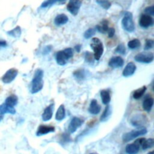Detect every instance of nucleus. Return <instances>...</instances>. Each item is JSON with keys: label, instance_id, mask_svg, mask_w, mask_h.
<instances>
[{"label": "nucleus", "instance_id": "obj_12", "mask_svg": "<svg viewBox=\"0 0 154 154\" xmlns=\"http://www.w3.org/2000/svg\"><path fill=\"white\" fill-rule=\"evenodd\" d=\"M54 103H51L49 106H48L43 111V112L42 115V120L44 122H47L50 120L53 115L54 112Z\"/></svg>", "mask_w": 154, "mask_h": 154}, {"label": "nucleus", "instance_id": "obj_21", "mask_svg": "<svg viewBox=\"0 0 154 154\" xmlns=\"http://www.w3.org/2000/svg\"><path fill=\"white\" fill-rule=\"evenodd\" d=\"M102 102L104 105H108L111 100V96L109 92L106 90H103L100 93Z\"/></svg>", "mask_w": 154, "mask_h": 154}, {"label": "nucleus", "instance_id": "obj_10", "mask_svg": "<svg viewBox=\"0 0 154 154\" xmlns=\"http://www.w3.org/2000/svg\"><path fill=\"white\" fill-rule=\"evenodd\" d=\"M139 24L144 28H149L153 24V18L148 14H142L139 20Z\"/></svg>", "mask_w": 154, "mask_h": 154}, {"label": "nucleus", "instance_id": "obj_33", "mask_svg": "<svg viewBox=\"0 0 154 154\" xmlns=\"http://www.w3.org/2000/svg\"><path fill=\"white\" fill-rule=\"evenodd\" d=\"M95 29L93 28H89L88 29L87 31H85V32H84V36L85 38H90L91 37H92L94 34H95Z\"/></svg>", "mask_w": 154, "mask_h": 154}, {"label": "nucleus", "instance_id": "obj_5", "mask_svg": "<svg viewBox=\"0 0 154 154\" xmlns=\"http://www.w3.org/2000/svg\"><path fill=\"white\" fill-rule=\"evenodd\" d=\"M122 26L126 31L131 32L135 29V25L133 20L132 14L130 12H126L122 20Z\"/></svg>", "mask_w": 154, "mask_h": 154}, {"label": "nucleus", "instance_id": "obj_20", "mask_svg": "<svg viewBox=\"0 0 154 154\" xmlns=\"http://www.w3.org/2000/svg\"><path fill=\"white\" fill-rule=\"evenodd\" d=\"M67 22H68V17L64 14H60L57 15L54 19L55 24L58 26L64 25Z\"/></svg>", "mask_w": 154, "mask_h": 154}, {"label": "nucleus", "instance_id": "obj_6", "mask_svg": "<svg viewBox=\"0 0 154 154\" xmlns=\"http://www.w3.org/2000/svg\"><path fill=\"white\" fill-rule=\"evenodd\" d=\"M136 61L142 63H150L153 60V54L149 52H143L137 55L134 57Z\"/></svg>", "mask_w": 154, "mask_h": 154}, {"label": "nucleus", "instance_id": "obj_13", "mask_svg": "<svg viewBox=\"0 0 154 154\" xmlns=\"http://www.w3.org/2000/svg\"><path fill=\"white\" fill-rule=\"evenodd\" d=\"M124 61L119 56L112 57L108 63V65L109 67L112 68H119L123 66Z\"/></svg>", "mask_w": 154, "mask_h": 154}, {"label": "nucleus", "instance_id": "obj_41", "mask_svg": "<svg viewBox=\"0 0 154 154\" xmlns=\"http://www.w3.org/2000/svg\"><path fill=\"white\" fill-rule=\"evenodd\" d=\"M147 154H154V152L153 151H151V152H149Z\"/></svg>", "mask_w": 154, "mask_h": 154}, {"label": "nucleus", "instance_id": "obj_3", "mask_svg": "<svg viewBox=\"0 0 154 154\" xmlns=\"http://www.w3.org/2000/svg\"><path fill=\"white\" fill-rule=\"evenodd\" d=\"M147 132V131L145 128L144 127L139 128V129H138L132 130L131 131H129L124 134L122 136V140L123 142L127 143L130 141H132V140L140 136L145 135Z\"/></svg>", "mask_w": 154, "mask_h": 154}, {"label": "nucleus", "instance_id": "obj_30", "mask_svg": "<svg viewBox=\"0 0 154 154\" xmlns=\"http://www.w3.org/2000/svg\"><path fill=\"white\" fill-rule=\"evenodd\" d=\"M8 35L13 37H19L21 34V30L19 26H17L13 29L8 32Z\"/></svg>", "mask_w": 154, "mask_h": 154}, {"label": "nucleus", "instance_id": "obj_19", "mask_svg": "<svg viewBox=\"0 0 154 154\" xmlns=\"http://www.w3.org/2000/svg\"><path fill=\"white\" fill-rule=\"evenodd\" d=\"M143 123H144V117L143 116V115H138L137 116L134 117L131 119L132 125L136 127L143 128L141 127V126Z\"/></svg>", "mask_w": 154, "mask_h": 154}, {"label": "nucleus", "instance_id": "obj_8", "mask_svg": "<svg viewBox=\"0 0 154 154\" xmlns=\"http://www.w3.org/2000/svg\"><path fill=\"white\" fill-rule=\"evenodd\" d=\"M18 71L14 68L8 70L2 78V81L5 84H9L11 82L17 75Z\"/></svg>", "mask_w": 154, "mask_h": 154}, {"label": "nucleus", "instance_id": "obj_25", "mask_svg": "<svg viewBox=\"0 0 154 154\" xmlns=\"http://www.w3.org/2000/svg\"><path fill=\"white\" fill-rule=\"evenodd\" d=\"M108 22L106 20H103L102 21L100 25H97L96 26V29L101 33L105 34L106 32H107L108 30Z\"/></svg>", "mask_w": 154, "mask_h": 154}, {"label": "nucleus", "instance_id": "obj_11", "mask_svg": "<svg viewBox=\"0 0 154 154\" xmlns=\"http://www.w3.org/2000/svg\"><path fill=\"white\" fill-rule=\"evenodd\" d=\"M55 128L52 126H46V125H40L37 128L36 132V135L38 137L42 136L49 133L55 132Z\"/></svg>", "mask_w": 154, "mask_h": 154}, {"label": "nucleus", "instance_id": "obj_28", "mask_svg": "<svg viewBox=\"0 0 154 154\" xmlns=\"http://www.w3.org/2000/svg\"><path fill=\"white\" fill-rule=\"evenodd\" d=\"M141 45L140 41L138 39H133L130 40L128 43V46L131 49H135L138 48Z\"/></svg>", "mask_w": 154, "mask_h": 154}, {"label": "nucleus", "instance_id": "obj_7", "mask_svg": "<svg viewBox=\"0 0 154 154\" xmlns=\"http://www.w3.org/2000/svg\"><path fill=\"white\" fill-rule=\"evenodd\" d=\"M81 6V1L80 0H69L67 5V10L73 15H76Z\"/></svg>", "mask_w": 154, "mask_h": 154}, {"label": "nucleus", "instance_id": "obj_1", "mask_svg": "<svg viewBox=\"0 0 154 154\" xmlns=\"http://www.w3.org/2000/svg\"><path fill=\"white\" fill-rule=\"evenodd\" d=\"M43 71L41 69H37L34 73L31 87V93L35 94L42 90L43 87Z\"/></svg>", "mask_w": 154, "mask_h": 154}, {"label": "nucleus", "instance_id": "obj_4", "mask_svg": "<svg viewBox=\"0 0 154 154\" xmlns=\"http://www.w3.org/2000/svg\"><path fill=\"white\" fill-rule=\"evenodd\" d=\"M90 46L94 51V59L99 60L103 53V46L102 42L98 38H93Z\"/></svg>", "mask_w": 154, "mask_h": 154}, {"label": "nucleus", "instance_id": "obj_29", "mask_svg": "<svg viewBox=\"0 0 154 154\" xmlns=\"http://www.w3.org/2000/svg\"><path fill=\"white\" fill-rule=\"evenodd\" d=\"M66 0H46L42 4L41 7L43 8H46L57 2H64Z\"/></svg>", "mask_w": 154, "mask_h": 154}, {"label": "nucleus", "instance_id": "obj_9", "mask_svg": "<svg viewBox=\"0 0 154 154\" xmlns=\"http://www.w3.org/2000/svg\"><path fill=\"white\" fill-rule=\"evenodd\" d=\"M82 121L81 119L74 117L70 120L68 126V131L70 134H73L82 125Z\"/></svg>", "mask_w": 154, "mask_h": 154}, {"label": "nucleus", "instance_id": "obj_24", "mask_svg": "<svg viewBox=\"0 0 154 154\" xmlns=\"http://www.w3.org/2000/svg\"><path fill=\"white\" fill-rule=\"evenodd\" d=\"M17 102H18V98L17 96L14 94H11L5 99V103L8 106L14 107L15 105H17Z\"/></svg>", "mask_w": 154, "mask_h": 154}, {"label": "nucleus", "instance_id": "obj_17", "mask_svg": "<svg viewBox=\"0 0 154 154\" xmlns=\"http://www.w3.org/2000/svg\"><path fill=\"white\" fill-rule=\"evenodd\" d=\"M6 113L14 114L16 113V109L14 107L8 106L4 103L0 105V115L2 116Z\"/></svg>", "mask_w": 154, "mask_h": 154}, {"label": "nucleus", "instance_id": "obj_37", "mask_svg": "<svg viewBox=\"0 0 154 154\" xmlns=\"http://www.w3.org/2000/svg\"><path fill=\"white\" fill-rule=\"evenodd\" d=\"M107 32H108V37L109 38H111L114 36V35L115 34V29L114 28H108Z\"/></svg>", "mask_w": 154, "mask_h": 154}, {"label": "nucleus", "instance_id": "obj_34", "mask_svg": "<svg viewBox=\"0 0 154 154\" xmlns=\"http://www.w3.org/2000/svg\"><path fill=\"white\" fill-rule=\"evenodd\" d=\"M116 52L119 53V54H125L126 52V48L125 46L123 45V44H120L117 46V47L116 48V49L115 51Z\"/></svg>", "mask_w": 154, "mask_h": 154}, {"label": "nucleus", "instance_id": "obj_18", "mask_svg": "<svg viewBox=\"0 0 154 154\" xmlns=\"http://www.w3.org/2000/svg\"><path fill=\"white\" fill-rule=\"evenodd\" d=\"M140 147L135 143L129 144L126 146L125 151L128 154H137L140 150Z\"/></svg>", "mask_w": 154, "mask_h": 154}, {"label": "nucleus", "instance_id": "obj_27", "mask_svg": "<svg viewBox=\"0 0 154 154\" xmlns=\"http://www.w3.org/2000/svg\"><path fill=\"white\" fill-rule=\"evenodd\" d=\"M146 90V87L145 86H143L141 88L135 90L133 93L134 99H139L140 98H141L144 94Z\"/></svg>", "mask_w": 154, "mask_h": 154}, {"label": "nucleus", "instance_id": "obj_43", "mask_svg": "<svg viewBox=\"0 0 154 154\" xmlns=\"http://www.w3.org/2000/svg\"><path fill=\"white\" fill-rule=\"evenodd\" d=\"M2 116H0V121H1V120L2 119Z\"/></svg>", "mask_w": 154, "mask_h": 154}, {"label": "nucleus", "instance_id": "obj_36", "mask_svg": "<svg viewBox=\"0 0 154 154\" xmlns=\"http://www.w3.org/2000/svg\"><path fill=\"white\" fill-rule=\"evenodd\" d=\"M144 11L146 13V14H148L149 16H153L154 15V7L153 5L147 7L144 9Z\"/></svg>", "mask_w": 154, "mask_h": 154}, {"label": "nucleus", "instance_id": "obj_26", "mask_svg": "<svg viewBox=\"0 0 154 154\" xmlns=\"http://www.w3.org/2000/svg\"><path fill=\"white\" fill-rule=\"evenodd\" d=\"M153 146H154V140L153 138H148V139L145 138L141 147L143 150H147L148 149H150L153 147Z\"/></svg>", "mask_w": 154, "mask_h": 154}, {"label": "nucleus", "instance_id": "obj_35", "mask_svg": "<svg viewBox=\"0 0 154 154\" xmlns=\"http://www.w3.org/2000/svg\"><path fill=\"white\" fill-rule=\"evenodd\" d=\"M153 46V41L152 40H147L146 41L145 46H144V50L147 51L150 49H152Z\"/></svg>", "mask_w": 154, "mask_h": 154}, {"label": "nucleus", "instance_id": "obj_2", "mask_svg": "<svg viewBox=\"0 0 154 154\" xmlns=\"http://www.w3.org/2000/svg\"><path fill=\"white\" fill-rule=\"evenodd\" d=\"M73 55V51L72 48H66L63 51H58L55 55V59L57 64L60 66H64L66 64L68 60Z\"/></svg>", "mask_w": 154, "mask_h": 154}, {"label": "nucleus", "instance_id": "obj_14", "mask_svg": "<svg viewBox=\"0 0 154 154\" xmlns=\"http://www.w3.org/2000/svg\"><path fill=\"white\" fill-rule=\"evenodd\" d=\"M136 70V66L132 62L128 63L125 66V69L123 70V75L125 77H128L132 76Z\"/></svg>", "mask_w": 154, "mask_h": 154}, {"label": "nucleus", "instance_id": "obj_22", "mask_svg": "<svg viewBox=\"0 0 154 154\" xmlns=\"http://www.w3.org/2000/svg\"><path fill=\"white\" fill-rule=\"evenodd\" d=\"M111 112H112V109H111V106L109 105H107V106L105 107L102 114L100 117V122H105L107 120H108L111 116Z\"/></svg>", "mask_w": 154, "mask_h": 154}, {"label": "nucleus", "instance_id": "obj_16", "mask_svg": "<svg viewBox=\"0 0 154 154\" xmlns=\"http://www.w3.org/2000/svg\"><path fill=\"white\" fill-rule=\"evenodd\" d=\"M153 99L150 96H147L143 102V108L147 112H150L153 105Z\"/></svg>", "mask_w": 154, "mask_h": 154}, {"label": "nucleus", "instance_id": "obj_15", "mask_svg": "<svg viewBox=\"0 0 154 154\" xmlns=\"http://www.w3.org/2000/svg\"><path fill=\"white\" fill-rule=\"evenodd\" d=\"M100 106L98 104L97 100L96 99L91 100L89 107H88V112L93 115L98 114L100 111Z\"/></svg>", "mask_w": 154, "mask_h": 154}, {"label": "nucleus", "instance_id": "obj_40", "mask_svg": "<svg viewBox=\"0 0 154 154\" xmlns=\"http://www.w3.org/2000/svg\"><path fill=\"white\" fill-rule=\"evenodd\" d=\"M6 45L7 43L4 40H0V46H5Z\"/></svg>", "mask_w": 154, "mask_h": 154}, {"label": "nucleus", "instance_id": "obj_39", "mask_svg": "<svg viewBox=\"0 0 154 154\" xmlns=\"http://www.w3.org/2000/svg\"><path fill=\"white\" fill-rule=\"evenodd\" d=\"M75 50H76V51L77 52H79L80 51V50H81V45H78L75 46Z\"/></svg>", "mask_w": 154, "mask_h": 154}, {"label": "nucleus", "instance_id": "obj_31", "mask_svg": "<svg viewBox=\"0 0 154 154\" xmlns=\"http://www.w3.org/2000/svg\"><path fill=\"white\" fill-rule=\"evenodd\" d=\"M75 78L78 80H82L85 78V72L84 70H79L73 73Z\"/></svg>", "mask_w": 154, "mask_h": 154}, {"label": "nucleus", "instance_id": "obj_42", "mask_svg": "<svg viewBox=\"0 0 154 154\" xmlns=\"http://www.w3.org/2000/svg\"><path fill=\"white\" fill-rule=\"evenodd\" d=\"M90 154H98V153H91Z\"/></svg>", "mask_w": 154, "mask_h": 154}, {"label": "nucleus", "instance_id": "obj_32", "mask_svg": "<svg viewBox=\"0 0 154 154\" xmlns=\"http://www.w3.org/2000/svg\"><path fill=\"white\" fill-rule=\"evenodd\" d=\"M96 2L104 9H108L111 6V3L108 0H96Z\"/></svg>", "mask_w": 154, "mask_h": 154}, {"label": "nucleus", "instance_id": "obj_38", "mask_svg": "<svg viewBox=\"0 0 154 154\" xmlns=\"http://www.w3.org/2000/svg\"><path fill=\"white\" fill-rule=\"evenodd\" d=\"M145 138H138L135 141H134V143H135L136 144H137L140 147L141 146L143 141H144Z\"/></svg>", "mask_w": 154, "mask_h": 154}, {"label": "nucleus", "instance_id": "obj_23", "mask_svg": "<svg viewBox=\"0 0 154 154\" xmlns=\"http://www.w3.org/2000/svg\"><path fill=\"white\" fill-rule=\"evenodd\" d=\"M65 116H66V111H65L64 106L63 105H61L58 107V108L56 112L55 119L57 121H61L64 119Z\"/></svg>", "mask_w": 154, "mask_h": 154}]
</instances>
